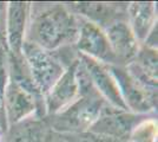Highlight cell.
I'll list each match as a JSON object with an SVG mask.
<instances>
[{
  "mask_svg": "<svg viewBox=\"0 0 158 142\" xmlns=\"http://www.w3.org/2000/svg\"><path fill=\"white\" fill-rule=\"evenodd\" d=\"M10 77V51L5 37L0 34V93H4Z\"/></svg>",
  "mask_w": 158,
  "mask_h": 142,
  "instance_id": "cell-16",
  "label": "cell"
},
{
  "mask_svg": "<svg viewBox=\"0 0 158 142\" xmlns=\"http://www.w3.org/2000/svg\"><path fill=\"white\" fill-rule=\"evenodd\" d=\"M117 82L122 98L129 111L146 115L157 108V88L148 87L133 78L124 65H107Z\"/></svg>",
  "mask_w": 158,
  "mask_h": 142,
  "instance_id": "cell-4",
  "label": "cell"
},
{
  "mask_svg": "<svg viewBox=\"0 0 158 142\" xmlns=\"http://www.w3.org/2000/svg\"><path fill=\"white\" fill-rule=\"evenodd\" d=\"M69 10L86 20L91 21L105 30L109 25L123 18L122 6L106 2H72L66 5Z\"/></svg>",
  "mask_w": 158,
  "mask_h": 142,
  "instance_id": "cell-12",
  "label": "cell"
},
{
  "mask_svg": "<svg viewBox=\"0 0 158 142\" xmlns=\"http://www.w3.org/2000/svg\"><path fill=\"white\" fill-rule=\"evenodd\" d=\"M7 130V121L5 115V108H4V100L2 94L0 93V133H5Z\"/></svg>",
  "mask_w": 158,
  "mask_h": 142,
  "instance_id": "cell-18",
  "label": "cell"
},
{
  "mask_svg": "<svg viewBox=\"0 0 158 142\" xmlns=\"http://www.w3.org/2000/svg\"><path fill=\"white\" fill-rule=\"evenodd\" d=\"M21 56L26 63L33 85L43 97L63 75L65 67L50 51H46L30 41H25Z\"/></svg>",
  "mask_w": 158,
  "mask_h": 142,
  "instance_id": "cell-3",
  "label": "cell"
},
{
  "mask_svg": "<svg viewBox=\"0 0 158 142\" xmlns=\"http://www.w3.org/2000/svg\"><path fill=\"white\" fill-rule=\"evenodd\" d=\"M31 5L24 1L8 2L5 11V41L8 51L15 56H21L23 44L26 39Z\"/></svg>",
  "mask_w": 158,
  "mask_h": 142,
  "instance_id": "cell-10",
  "label": "cell"
},
{
  "mask_svg": "<svg viewBox=\"0 0 158 142\" xmlns=\"http://www.w3.org/2000/svg\"><path fill=\"white\" fill-rule=\"evenodd\" d=\"M78 38L76 41L78 54L106 65H119L116 56L112 52L105 31L84 18L78 17Z\"/></svg>",
  "mask_w": 158,
  "mask_h": 142,
  "instance_id": "cell-8",
  "label": "cell"
},
{
  "mask_svg": "<svg viewBox=\"0 0 158 142\" xmlns=\"http://www.w3.org/2000/svg\"><path fill=\"white\" fill-rule=\"evenodd\" d=\"M78 17L66 5L53 4L32 15L25 41H30L46 51L76 44L78 38Z\"/></svg>",
  "mask_w": 158,
  "mask_h": 142,
  "instance_id": "cell-1",
  "label": "cell"
},
{
  "mask_svg": "<svg viewBox=\"0 0 158 142\" xmlns=\"http://www.w3.org/2000/svg\"><path fill=\"white\" fill-rule=\"evenodd\" d=\"M48 124L43 117H28L10 126L5 142H46Z\"/></svg>",
  "mask_w": 158,
  "mask_h": 142,
  "instance_id": "cell-14",
  "label": "cell"
},
{
  "mask_svg": "<svg viewBox=\"0 0 158 142\" xmlns=\"http://www.w3.org/2000/svg\"><path fill=\"white\" fill-rule=\"evenodd\" d=\"M78 58L83 68L85 69L92 85L102 96V98L111 107L120 110H127L125 103L122 98L117 82L112 76L111 71L109 70V67L80 54H78Z\"/></svg>",
  "mask_w": 158,
  "mask_h": 142,
  "instance_id": "cell-9",
  "label": "cell"
},
{
  "mask_svg": "<svg viewBox=\"0 0 158 142\" xmlns=\"http://www.w3.org/2000/svg\"><path fill=\"white\" fill-rule=\"evenodd\" d=\"M52 140H53V142H65L64 140H61L59 136H57V135H56V137H53Z\"/></svg>",
  "mask_w": 158,
  "mask_h": 142,
  "instance_id": "cell-19",
  "label": "cell"
},
{
  "mask_svg": "<svg viewBox=\"0 0 158 142\" xmlns=\"http://www.w3.org/2000/svg\"><path fill=\"white\" fill-rule=\"evenodd\" d=\"M78 77V98L60 113L48 116L50 118L46 121L56 134H79L89 131L106 104L92 85L80 61Z\"/></svg>",
  "mask_w": 158,
  "mask_h": 142,
  "instance_id": "cell-2",
  "label": "cell"
},
{
  "mask_svg": "<svg viewBox=\"0 0 158 142\" xmlns=\"http://www.w3.org/2000/svg\"><path fill=\"white\" fill-rule=\"evenodd\" d=\"M104 31L119 65H126L136 58L140 44L132 33L126 19L116 20Z\"/></svg>",
  "mask_w": 158,
  "mask_h": 142,
  "instance_id": "cell-11",
  "label": "cell"
},
{
  "mask_svg": "<svg viewBox=\"0 0 158 142\" xmlns=\"http://www.w3.org/2000/svg\"><path fill=\"white\" fill-rule=\"evenodd\" d=\"M56 135L59 136L65 142H126L117 140V139H112V137L97 135L90 131L79 133V134H56Z\"/></svg>",
  "mask_w": 158,
  "mask_h": 142,
  "instance_id": "cell-17",
  "label": "cell"
},
{
  "mask_svg": "<svg viewBox=\"0 0 158 142\" xmlns=\"http://www.w3.org/2000/svg\"><path fill=\"white\" fill-rule=\"evenodd\" d=\"M126 21L136 39L144 43L153 27L157 25V11L155 2L138 1L126 6Z\"/></svg>",
  "mask_w": 158,
  "mask_h": 142,
  "instance_id": "cell-13",
  "label": "cell"
},
{
  "mask_svg": "<svg viewBox=\"0 0 158 142\" xmlns=\"http://www.w3.org/2000/svg\"><path fill=\"white\" fill-rule=\"evenodd\" d=\"M127 142H157V120L146 117L138 123Z\"/></svg>",
  "mask_w": 158,
  "mask_h": 142,
  "instance_id": "cell-15",
  "label": "cell"
},
{
  "mask_svg": "<svg viewBox=\"0 0 158 142\" xmlns=\"http://www.w3.org/2000/svg\"><path fill=\"white\" fill-rule=\"evenodd\" d=\"M145 118L146 115L135 114L129 110H120L106 103L89 131L127 142L133 129Z\"/></svg>",
  "mask_w": 158,
  "mask_h": 142,
  "instance_id": "cell-5",
  "label": "cell"
},
{
  "mask_svg": "<svg viewBox=\"0 0 158 142\" xmlns=\"http://www.w3.org/2000/svg\"><path fill=\"white\" fill-rule=\"evenodd\" d=\"M4 108L6 115L7 128L14 123L28 118L32 115L41 111V104L44 107L43 96L37 95L19 85L18 83L8 78L6 87L2 93ZM45 110V109H44ZM44 114V111H43Z\"/></svg>",
  "mask_w": 158,
  "mask_h": 142,
  "instance_id": "cell-6",
  "label": "cell"
},
{
  "mask_svg": "<svg viewBox=\"0 0 158 142\" xmlns=\"http://www.w3.org/2000/svg\"><path fill=\"white\" fill-rule=\"evenodd\" d=\"M78 56L65 68L63 75L52 88L44 95V109L47 116H52L67 108L79 96Z\"/></svg>",
  "mask_w": 158,
  "mask_h": 142,
  "instance_id": "cell-7",
  "label": "cell"
}]
</instances>
